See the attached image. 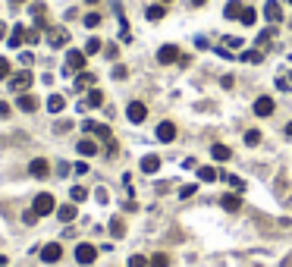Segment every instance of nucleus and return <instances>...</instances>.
<instances>
[{"instance_id": "obj_1", "label": "nucleus", "mask_w": 292, "mask_h": 267, "mask_svg": "<svg viewBox=\"0 0 292 267\" xmlns=\"http://www.w3.org/2000/svg\"><path fill=\"white\" fill-rule=\"evenodd\" d=\"M32 82H35V79H32L29 69H22V73H13V76H10V91H19V95H26V91L32 88Z\"/></svg>"}, {"instance_id": "obj_2", "label": "nucleus", "mask_w": 292, "mask_h": 267, "mask_svg": "<svg viewBox=\"0 0 292 267\" xmlns=\"http://www.w3.org/2000/svg\"><path fill=\"white\" fill-rule=\"evenodd\" d=\"M82 129H85L91 138H101V142H110V138H113V132H110L107 123H91V120H85V123H82Z\"/></svg>"}, {"instance_id": "obj_3", "label": "nucleus", "mask_w": 292, "mask_h": 267, "mask_svg": "<svg viewBox=\"0 0 292 267\" xmlns=\"http://www.w3.org/2000/svg\"><path fill=\"white\" fill-rule=\"evenodd\" d=\"M76 261H79L82 267L95 264V261H98V248L91 245V242H79V245H76Z\"/></svg>"}, {"instance_id": "obj_4", "label": "nucleus", "mask_w": 292, "mask_h": 267, "mask_svg": "<svg viewBox=\"0 0 292 267\" xmlns=\"http://www.w3.org/2000/svg\"><path fill=\"white\" fill-rule=\"evenodd\" d=\"M85 51H66V63H63V69L66 73H82L85 69Z\"/></svg>"}, {"instance_id": "obj_5", "label": "nucleus", "mask_w": 292, "mask_h": 267, "mask_svg": "<svg viewBox=\"0 0 292 267\" xmlns=\"http://www.w3.org/2000/svg\"><path fill=\"white\" fill-rule=\"evenodd\" d=\"M126 120H129L132 126H142V123L148 120V107H145L142 101H132L129 107H126Z\"/></svg>"}, {"instance_id": "obj_6", "label": "nucleus", "mask_w": 292, "mask_h": 267, "mask_svg": "<svg viewBox=\"0 0 292 267\" xmlns=\"http://www.w3.org/2000/svg\"><path fill=\"white\" fill-rule=\"evenodd\" d=\"M32 207H35V211H38L41 217L57 214V201H54V195H51V192H41L38 198H35V204H32Z\"/></svg>"}, {"instance_id": "obj_7", "label": "nucleus", "mask_w": 292, "mask_h": 267, "mask_svg": "<svg viewBox=\"0 0 292 267\" xmlns=\"http://www.w3.org/2000/svg\"><path fill=\"white\" fill-rule=\"evenodd\" d=\"M60 258H63V245H60V242H48V245L41 248V261L44 264H57Z\"/></svg>"}, {"instance_id": "obj_8", "label": "nucleus", "mask_w": 292, "mask_h": 267, "mask_svg": "<svg viewBox=\"0 0 292 267\" xmlns=\"http://www.w3.org/2000/svg\"><path fill=\"white\" fill-rule=\"evenodd\" d=\"M179 48H176V44H163V48L157 51V60L163 63V66H170V63H179Z\"/></svg>"}, {"instance_id": "obj_9", "label": "nucleus", "mask_w": 292, "mask_h": 267, "mask_svg": "<svg viewBox=\"0 0 292 267\" xmlns=\"http://www.w3.org/2000/svg\"><path fill=\"white\" fill-rule=\"evenodd\" d=\"M251 110H254V117H270V113L276 110V104H273L270 95H261L258 101H254V107H251Z\"/></svg>"}, {"instance_id": "obj_10", "label": "nucleus", "mask_w": 292, "mask_h": 267, "mask_svg": "<svg viewBox=\"0 0 292 267\" xmlns=\"http://www.w3.org/2000/svg\"><path fill=\"white\" fill-rule=\"evenodd\" d=\"M157 142H176V123H170V120H163L157 123Z\"/></svg>"}, {"instance_id": "obj_11", "label": "nucleus", "mask_w": 292, "mask_h": 267, "mask_svg": "<svg viewBox=\"0 0 292 267\" xmlns=\"http://www.w3.org/2000/svg\"><path fill=\"white\" fill-rule=\"evenodd\" d=\"M29 173H32L35 179H44V176H48V173H51V164H48V160H44V157H35L32 164H29Z\"/></svg>"}, {"instance_id": "obj_12", "label": "nucleus", "mask_w": 292, "mask_h": 267, "mask_svg": "<svg viewBox=\"0 0 292 267\" xmlns=\"http://www.w3.org/2000/svg\"><path fill=\"white\" fill-rule=\"evenodd\" d=\"M48 44H51V48H63V44H69V32L66 29H51Z\"/></svg>"}, {"instance_id": "obj_13", "label": "nucleus", "mask_w": 292, "mask_h": 267, "mask_svg": "<svg viewBox=\"0 0 292 267\" xmlns=\"http://www.w3.org/2000/svg\"><path fill=\"white\" fill-rule=\"evenodd\" d=\"M76 151L82 157H98V142H95V138H82V142L76 145Z\"/></svg>"}, {"instance_id": "obj_14", "label": "nucleus", "mask_w": 292, "mask_h": 267, "mask_svg": "<svg viewBox=\"0 0 292 267\" xmlns=\"http://www.w3.org/2000/svg\"><path fill=\"white\" fill-rule=\"evenodd\" d=\"M76 214H79L76 204H60V207H57V217H60V223H73Z\"/></svg>"}, {"instance_id": "obj_15", "label": "nucleus", "mask_w": 292, "mask_h": 267, "mask_svg": "<svg viewBox=\"0 0 292 267\" xmlns=\"http://www.w3.org/2000/svg\"><path fill=\"white\" fill-rule=\"evenodd\" d=\"M264 16H267V22H279V19H283V10H279L276 0H267V4H264Z\"/></svg>"}, {"instance_id": "obj_16", "label": "nucleus", "mask_w": 292, "mask_h": 267, "mask_svg": "<svg viewBox=\"0 0 292 267\" xmlns=\"http://www.w3.org/2000/svg\"><path fill=\"white\" fill-rule=\"evenodd\" d=\"M16 107H19L22 113H35V110H38V101H35L32 95H19V98H16Z\"/></svg>"}, {"instance_id": "obj_17", "label": "nucleus", "mask_w": 292, "mask_h": 267, "mask_svg": "<svg viewBox=\"0 0 292 267\" xmlns=\"http://www.w3.org/2000/svg\"><path fill=\"white\" fill-rule=\"evenodd\" d=\"M211 154H214L217 164H226V160H232V148H229V145H214Z\"/></svg>"}, {"instance_id": "obj_18", "label": "nucleus", "mask_w": 292, "mask_h": 267, "mask_svg": "<svg viewBox=\"0 0 292 267\" xmlns=\"http://www.w3.org/2000/svg\"><path fill=\"white\" fill-rule=\"evenodd\" d=\"M157 170H160V157L145 154V157H142V173H148V176H151V173H157Z\"/></svg>"}, {"instance_id": "obj_19", "label": "nucleus", "mask_w": 292, "mask_h": 267, "mask_svg": "<svg viewBox=\"0 0 292 267\" xmlns=\"http://www.w3.org/2000/svg\"><path fill=\"white\" fill-rule=\"evenodd\" d=\"M220 207H223V211H239V207H242V198H239V195H223V198H220Z\"/></svg>"}, {"instance_id": "obj_20", "label": "nucleus", "mask_w": 292, "mask_h": 267, "mask_svg": "<svg viewBox=\"0 0 292 267\" xmlns=\"http://www.w3.org/2000/svg\"><path fill=\"white\" fill-rule=\"evenodd\" d=\"M145 16H148L151 22H160L163 16H167V7H163V4H151V7L145 10Z\"/></svg>"}, {"instance_id": "obj_21", "label": "nucleus", "mask_w": 292, "mask_h": 267, "mask_svg": "<svg viewBox=\"0 0 292 267\" xmlns=\"http://www.w3.org/2000/svg\"><path fill=\"white\" fill-rule=\"evenodd\" d=\"M7 44H10V48H22V44H26V29L16 26V29H13V35L7 38Z\"/></svg>"}, {"instance_id": "obj_22", "label": "nucleus", "mask_w": 292, "mask_h": 267, "mask_svg": "<svg viewBox=\"0 0 292 267\" xmlns=\"http://www.w3.org/2000/svg\"><path fill=\"white\" fill-rule=\"evenodd\" d=\"M48 110H51V113H63V110H66V98H63V95H51V98H48Z\"/></svg>"}, {"instance_id": "obj_23", "label": "nucleus", "mask_w": 292, "mask_h": 267, "mask_svg": "<svg viewBox=\"0 0 292 267\" xmlns=\"http://www.w3.org/2000/svg\"><path fill=\"white\" fill-rule=\"evenodd\" d=\"M95 85V73H85V69H82V73H76V88L82 91V88H91Z\"/></svg>"}, {"instance_id": "obj_24", "label": "nucleus", "mask_w": 292, "mask_h": 267, "mask_svg": "<svg viewBox=\"0 0 292 267\" xmlns=\"http://www.w3.org/2000/svg\"><path fill=\"white\" fill-rule=\"evenodd\" d=\"M242 4H239V0H229V4H226V10H223V16L226 19H242Z\"/></svg>"}, {"instance_id": "obj_25", "label": "nucleus", "mask_w": 292, "mask_h": 267, "mask_svg": "<svg viewBox=\"0 0 292 267\" xmlns=\"http://www.w3.org/2000/svg\"><path fill=\"white\" fill-rule=\"evenodd\" d=\"M85 104H88L91 110H95V107H101V104H104V91H98V88H91V91H88V98H85Z\"/></svg>"}, {"instance_id": "obj_26", "label": "nucleus", "mask_w": 292, "mask_h": 267, "mask_svg": "<svg viewBox=\"0 0 292 267\" xmlns=\"http://www.w3.org/2000/svg\"><path fill=\"white\" fill-rule=\"evenodd\" d=\"M110 236H113V239H123V236H126V223H123L120 217L110 220Z\"/></svg>"}, {"instance_id": "obj_27", "label": "nucleus", "mask_w": 292, "mask_h": 267, "mask_svg": "<svg viewBox=\"0 0 292 267\" xmlns=\"http://www.w3.org/2000/svg\"><path fill=\"white\" fill-rule=\"evenodd\" d=\"M239 22H242V26H254V22H258V13H254L251 7H245V10H242V19H239Z\"/></svg>"}, {"instance_id": "obj_28", "label": "nucleus", "mask_w": 292, "mask_h": 267, "mask_svg": "<svg viewBox=\"0 0 292 267\" xmlns=\"http://www.w3.org/2000/svg\"><path fill=\"white\" fill-rule=\"evenodd\" d=\"M29 13H32L35 19H44V13H48V7H44V4H38V0H32V4H29Z\"/></svg>"}, {"instance_id": "obj_29", "label": "nucleus", "mask_w": 292, "mask_h": 267, "mask_svg": "<svg viewBox=\"0 0 292 267\" xmlns=\"http://www.w3.org/2000/svg\"><path fill=\"white\" fill-rule=\"evenodd\" d=\"M198 179H201V182H214L217 179V170L214 167H201V170H198Z\"/></svg>"}, {"instance_id": "obj_30", "label": "nucleus", "mask_w": 292, "mask_h": 267, "mask_svg": "<svg viewBox=\"0 0 292 267\" xmlns=\"http://www.w3.org/2000/svg\"><path fill=\"white\" fill-rule=\"evenodd\" d=\"M239 60H245V63H261V60H264V54H261V51H245Z\"/></svg>"}, {"instance_id": "obj_31", "label": "nucleus", "mask_w": 292, "mask_h": 267, "mask_svg": "<svg viewBox=\"0 0 292 267\" xmlns=\"http://www.w3.org/2000/svg\"><path fill=\"white\" fill-rule=\"evenodd\" d=\"M245 145H248V148L261 145V132H258V129H248V132H245Z\"/></svg>"}, {"instance_id": "obj_32", "label": "nucleus", "mask_w": 292, "mask_h": 267, "mask_svg": "<svg viewBox=\"0 0 292 267\" xmlns=\"http://www.w3.org/2000/svg\"><path fill=\"white\" fill-rule=\"evenodd\" d=\"M104 48V44H101V38H95V35H91V38L85 41V54H98Z\"/></svg>"}, {"instance_id": "obj_33", "label": "nucleus", "mask_w": 292, "mask_h": 267, "mask_svg": "<svg viewBox=\"0 0 292 267\" xmlns=\"http://www.w3.org/2000/svg\"><path fill=\"white\" fill-rule=\"evenodd\" d=\"M151 267H170V258L163 251H157V254H151Z\"/></svg>"}, {"instance_id": "obj_34", "label": "nucleus", "mask_w": 292, "mask_h": 267, "mask_svg": "<svg viewBox=\"0 0 292 267\" xmlns=\"http://www.w3.org/2000/svg\"><path fill=\"white\" fill-rule=\"evenodd\" d=\"M82 22H85V29H98L101 26V13H85Z\"/></svg>"}, {"instance_id": "obj_35", "label": "nucleus", "mask_w": 292, "mask_h": 267, "mask_svg": "<svg viewBox=\"0 0 292 267\" xmlns=\"http://www.w3.org/2000/svg\"><path fill=\"white\" fill-rule=\"evenodd\" d=\"M69 195H73V201H85L88 198V189H85V185H73V192H69Z\"/></svg>"}, {"instance_id": "obj_36", "label": "nucleus", "mask_w": 292, "mask_h": 267, "mask_svg": "<svg viewBox=\"0 0 292 267\" xmlns=\"http://www.w3.org/2000/svg\"><path fill=\"white\" fill-rule=\"evenodd\" d=\"M129 267H151V261L145 258V254H132V258H129Z\"/></svg>"}, {"instance_id": "obj_37", "label": "nucleus", "mask_w": 292, "mask_h": 267, "mask_svg": "<svg viewBox=\"0 0 292 267\" xmlns=\"http://www.w3.org/2000/svg\"><path fill=\"white\" fill-rule=\"evenodd\" d=\"M273 35H276L273 29H267V32H261V35H258V48H267V44H270V38H273Z\"/></svg>"}, {"instance_id": "obj_38", "label": "nucleus", "mask_w": 292, "mask_h": 267, "mask_svg": "<svg viewBox=\"0 0 292 267\" xmlns=\"http://www.w3.org/2000/svg\"><path fill=\"white\" fill-rule=\"evenodd\" d=\"M195 192H198V182H192V185H182V189H179V198H192Z\"/></svg>"}, {"instance_id": "obj_39", "label": "nucleus", "mask_w": 292, "mask_h": 267, "mask_svg": "<svg viewBox=\"0 0 292 267\" xmlns=\"http://www.w3.org/2000/svg\"><path fill=\"white\" fill-rule=\"evenodd\" d=\"M38 217H41V214L35 211V207H29V211L22 214V223H29V226H32V223H35V220H38Z\"/></svg>"}, {"instance_id": "obj_40", "label": "nucleus", "mask_w": 292, "mask_h": 267, "mask_svg": "<svg viewBox=\"0 0 292 267\" xmlns=\"http://www.w3.org/2000/svg\"><path fill=\"white\" fill-rule=\"evenodd\" d=\"M13 73H10V60L7 57H0V79H10Z\"/></svg>"}, {"instance_id": "obj_41", "label": "nucleus", "mask_w": 292, "mask_h": 267, "mask_svg": "<svg viewBox=\"0 0 292 267\" xmlns=\"http://www.w3.org/2000/svg\"><path fill=\"white\" fill-rule=\"evenodd\" d=\"M26 41H29V44H38V41H41V32H38V29H29V32H26Z\"/></svg>"}, {"instance_id": "obj_42", "label": "nucleus", "mask_w": 292, "mask_h": 267, "mask_svg": "<svg viewBox=\"0 0 292 267\" xmlns=\"http://www.w3.org/2000/svg\"><path fill=\"white\" fill-rule=\"evenodd\" d=\"M226 182L232 185V189H239V192H245V182H242L239 176H226Z\"/></svg>"}, {"instance_id": "obj_43", "label": "nucleus", "mask_w": 292, "mask_h": 267, "mask_svg": "<svg viewBox=\"0 0 292 267\" xmlns=\"http://www.w3.org/2000/svg\"><path fill=\"white\" fill-rule=\"evenodd\" d=\"M126 76H129V69H126V66H113V79H126Z\"/></svg>"}, {"instance_id": "obj_44", "label": "nucleus", "mask_w": 292, "mask_h": 267, "mask_svg": "<svg viewBox=\"0 0 292 267\" xmlns=\"http://www.w3.org/2000/svg\"><path fill=\"white\" fill-rule=\"evenodd\" d=\"M223 44H226V48H232V51H236V48H242V38H223Z\"/></svg>"}, {"instance_id": "obj_45", "label": "nucleus", "mask_w": 292, "mask_h": 267, "mask_svg": "<svg viewBox=\"0 0 292 267\" xmlns=\"http://www.w3.org/2000/svg\"><path fill=\"white\" fill-rule=\"evenodd\" d=\"M73 170H76V173H79V176H85V173H88V164H85V160H79V164H76V167H73Z\"/></svg>"}, {"instance_id": "obj_46", "label": "nucleus", "mask_w": 292, "mask_h": 267, "mask_svg": "<svg viewBox=\"0 0 292 267\" xmlns=\"http://www.w3.org/2000/svg\"><path fill=\"white\" fill-rule=\"evenodd\" d=\"M104 54H107V57H110V60H113V57H116V54H120V51H116V44H107V48H104Z\"/></svg>"}, {"instance_id": "obj_47", "label": "nucleus", "mask_w": 292, "mask_h": 267, "mask_svg": "<svg viewBox=\"0 0 292 267\" xmlns=\"http://www.w3.org/2000/svg\"><path fill=\"white\" fill-rule=\"evenodd\" d=\"M220 82H223V88H232V85H236V79H232V76H223Z\"/></svg>"}, {"instance_id": "obj_48", "label": "nucleus", "mask_w": 292, "mask_h": 267, "mask_svg": "<svg viewBox=\"0 0 292 267\" xmlns=\"http://www.w3.org/2000/svg\"><path fill=\"white\" fill-rule=\"evenodd\" d=\"M0 117H10V104H4V101H0Z\"/></svg>"}, {"instance_id": "obj_49", "label": "nucleus", "mask_w": 292, "mask_h": 267, "mask_svg": "<svg viewBox=\"0 0 292 267\" xmlns=\"http://www.w3.org/2000/svg\"><path fill=\"white\" fill-rule=\"evenodd\" d=\"M7 38V26H4V22H0V41H4Z\"/></svg>"}, {"instance_id": "obj_50", "label": "nucleus", "mask_w": 292, "mask_h": 267, "mask_svg": "<svg viewBox=\"0 0 292 267\" xmlns=\"http://www.w3.org/2000/svg\"><path fill=\"white\" fill-rule=\"evenodd\" d=\"M283 132H286V138H292V123H286V129H283Z\"/></svg>"}, {"instance_id": "obj_51", "label": "nucleus", "mask_w": 292, "mask_h": 267, "mask_svg": "<svg viewBox=\"0 0 292 267\" xmlns=\"http://www.w3.org/2000/svg\"><path fill=\"white\" fill-rule=\"evenodd\" d=\"M207 4V0H192V7H204Z\"/></svg>"}, {"instance_id": "obj_52", "label": "nucleus", "mask_w": 292, "mask_h": 267, "mask_svg": "<svg viewBox=\"0 0 292 267\" xmlns=\"http://www.w3.org/2000/svg\"><path fill=\"white\" fill-rule=\"evenodd\" d=\"M85 4H98V0H85Z\"/></svg>"}, {"instance_id": "obj_53", "label": "nucleus", "mask_w": 292, "mask_h": 267, "mask_svg": "<svg viewBox=\"0 0 292 267\" xmlns=\"http://www.w3.org/2000/svg\"><path fill=\"white\" fill-rule=\"evenodd\" d=\"M160 4H173V0H160Z\"/></svg>"}, {"instance_id": "obj_54", "label": "nucleus", "mask_w": 292, "mask_h": 267, "mask_svg": "<svg viewBox=\"0 0 292 267\" xmlns=\"http://www.w3.org/2000/svg\"><path fill=\"white\" fill-rule=\"evenodd\" d=\"M13 4H26V0H13Z\"/></svg>"}, {"instance_id": "obj_55", "label": "nucleus", "mask_w": 292, "mask_h": 267, "mask_svg": "<svg viewBox=\"0 0 292 267\" xmlns=\"http://www.w3.org/2000/svg\"><path fill=\"white\" fill-rule=\"evenodd\" d=\"M286 4H292V0H286Z\"/></svg>"}]
</instances>
